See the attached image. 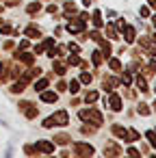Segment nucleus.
<instances>
[{
	"mask_svg": "<svg viewBox=\"0 0 156 158\" xmlns=\"http://www.w3.org/2000/svg\"><path fill=\"white\" fill-rule=\"evenodd\" d=\"M91 22H93V26H95V28H102V26H104V22H102V15H100V11H93V20H91Z\"/></svg>",
	"mask_w": 156,
	"mask_h": 158,
	"instance_id": "13",
	"label": "nucleus"
},
{
	"mask_svg": "<svg viewBox=\"0 0 156 158\" xmlns=\"http://www.w3.org/2000/svg\"><path fill=\"white\" fill-rule=\"evenodd\" d=\"M39 9H41V5H39V2H33V5H28V9H26V11H28V13H37Z\"/></svg>",
	"mask_w": 156,
	"mask_h": 158,
	"instance_id": "24",
	"label": "nucleus"
},
{
	"mask_svg": "<svg viewBox=\"0 0 156 158\" xmlns=\"http://www.w3.org/2000/svg\"><path fill=\"white\" fill-rule=\"evenodd\" d=\"M46 87H48V78H41V80L35 82V91H44Z\"/></svg>",
	"mask_w": 156,
	"mask_h": 158,
	"instance_id": "18",
	"label": "nucleus"
},
{
	"mask_svg": "<svg viewBox=\"0 0 156 158\" xmlns=\"http://www.w3.org/2000/svg\"><path fill=\"white\" fill-rule=\"evenodd\" d=\"M57 98H59V95H57L54 91H41V100H44V102H48V104L57 102Z\"/></svg>",
	"mask_w": 156,
	"mask_h": 158,
	"instance_id": "9",
	"label": "nucleus"
},
{
	"mask_svg": "<svg viewBox=\"0 0 156 158\" xmlns=\"http://www.w3.org/2000/svg\"><path fill=\"white\" fill-rule=\"evenodd\" d=\"M128 141H139V132L137 130H128Z\"/></svg>",
	"mask_w": 156,
	"mask_h": 158,
	"instance_id": "29",
	"label": "nucleus"
},
{
	"mask_svg": "<svg viewBox=\"0 0 156 158\" xmlns=\"http://www.w3.org/2000/svg\"><path fill=\"white\" fill-rule=\"evenodd\" d=\"M15 59H18V61H22V63H26V65H31V63L35 61V56H33V54H28V52H20V50H18Z\"/></svg>",
	"mask_w": 156,
	"mask_h": 158,
	"instance_id": "8",
	"label": "nucleus"
},
{
	"mask_svg": "<svg viewBox=\"0 0 156 158\" xmlns=\"http://www.w3.org/2000/svg\"><path fill=\"white\" fill-rule=\"evenodd\" d=\"M147 2H150V7H154V9H156V0H147Z\"/></svg>",
	"mask_w": 156,
	"mask_h": 158,
	"instance_id": "41",
	"label": "nucleus"
},
{
	"mask_svg": "<svg viewBox=\"0 0 156 158\" xmlns=\"http://www.w3.org/2000/svg\"><path fill=\"white\" fill-rule=\"evenodd\" d=\"M24 152H26V154H35V152H37V147H35V145H26V147H24Z\"/></svg>",
	"mask_w": 156,
	"mask_h": 158,
	"instance_id": "35",
	"label": "nucleus"
},
{
	"mask_svg": "<svg viewBox=\"0 0 156 158\" xmlns=\"http://www.w3.org/2000/svg\"><path fill=\"white\" fill-rule=\"evenodd\" d=\"M80 63V59L76 56V54H72V56H67V65H78Z\"/></svg>",
	"mask_w": 156,
	"mask_h": 158,
	"instance_id": "27",
	"label": "nucleus"
},
{
	"mask_svg": "<svg viewBox=\"0 0 156 158\" xmlns=\"http://www.w3.org/2000/svg\"><path fill=\"white\" fill-rule=\"evenodd\" d=\"M82 28H85V22H80V20H78V22H70V24H67V31H70L72 35L82 33Z\"/></svg>",
	"mask_w": 156,
	"mask_h": 158,
	"instance_id": "7",
	"label": "nucleus"
},
{
	"mask_svg": "<svg viewBox=\"0 0 156 158\" xmlns=\"http://www.w3.org/2000/svg\"><path fill=\"white\" fill-rule=\"evenodd\" d=\"M0 33H2V35H9V33H11V26H7V24H0Z\"/></svg>",
	"mask_w": 156,
	"mask_h": 158,
	"instance_id": "31",
	"label": "nucleus"
},
{
	"mask_svg": "<svg viewBox=\"0 0 156 158\" xmlns=\"http://www.w3.org/2000/svg\"><path fill=\"white\" fill-rule=\"evenodd\" d=\"M128 154H130V156H139V149H134V147H130V149H128Z\"/></svg>",
	"mask_w": 156,
	"mask_h": 158,
	"instance_id": "39",
	"label": "nucleus"
},
{
	"mask_svg": "<svg viewBox=\"0 0 156 158\" xmlns=\"http://www.w3.org/2000/svg\"><path fill=\"white\" fill-rule=\"evenodd\" d=\"M52 119H54V126H67V121H70L67 110H59V113H54Z\"/></svg>",
	"mask_w": 156,
	"mask_h": 158,
	"instance_id": "3",
	"label": "nucleus"
},
{
	"mask_svg": "<svg viewBox=\"0 0 156 158\" xmlns=\"http://www.w3.org/2000/svg\"><path fill=\"white\" fill-rule=\"evenodd\" d=\"M113 132H115V134H117L119 139L128 141V130H126V128H121V126H117V123H115V126H113Z\"/></svg>",
	"mask_w": 156,
	"mask_h": 158,
	"instance_id": "10",
	"label": "nucleus"
},
{
	"mask_svg": "<svg viewBox=\"0 0 156 158\" xmlns=\"http://www.w3.org/2000/svg\"><path fill=\"white\" fill-rule=\"evenodd\" d=\"M108 65H111V69H113V72H119V69H121L119 59H111V61H108Z\"/></svg>",
	"mask_w": 156,
	"mask_h": 158,
	"instance_id": "21",
	"label": "nucleus"
},
{
	"mask_svg": "<svg viewBox=\"0 0 156 158\" xmlns=\"http://www.w3.org/2000/svg\"><path fill=\"white\" fill-rule=\"evenodd\" d=\"M0 69H2V63H0Z\"/></svg>",
	"mask_w": 156,
	"mask_h": 158,
	"instance_id": "43",
	"label": "nucleus"
},
{
	"mask_svg": "<svg viewBox=\"0 0 156 158\" xmlns=\"http://www.w3.org/2000/svg\"><path fill=\"white\" fill-rule=\"evenodd\" d=\"M24 33H26V37H33V39H35V37H39V35H41V33H39V28H37V26H28V28H26V31H24Z\"/></svg>",
	"mask_w": 156,
	"mask_h": 158,
	"instance_id": "14",
	"label": "nucleus"
},
{
	"mask_svg": "<svg viewBox=\"0 0 156 158\" xmlns=\"http://www.w3.org/2000/svg\"><path fill=\"white\" fill-rule=\"evenodd\" d=\"M35 147H37V152H44V154H50V152H54V143H50V141H39Z\"/></svg>",
	"mask_w": 156,
	"mask_h": 158,
	"instance_id": "4",
	"label": "nucleus"
},
{
	"mask_svg": "<svg viewBox=\"0 0 156 158\" xmlns=\"http://www.w3.org/2000/svg\"><path fill=\"white\" fill-rule=\"evenodd\" d=\"M117 85H119L117 78H104V89H106V91H113Z\"/></svg>",
	"mask_w": 156,
	"mask_h": 158,
	"instance_id": "11",
	"label": "nucleus"
},
{
	"mask_svg": "<svg viewBox=\"0 0 156 158\" xmlns=\"http://www.w3.org/2000/svg\"><path fill=\"white\" fill-rule=\"evenodd\" d=\"M145 136H147L150 145H152V147H156V132H154V130H147V132H145Z\"/></svg>",
	"mask_w": 156,
	"mask_h": 158,
	"instance_id": "20",
	"label": "nucleus"
},
{
	"mask_svg": "<svg viewBox=\"0 0 156 158\" xmlns=\"http://www.w3.org/2000/svg\"><path fill=\"white\" fill-rule=\"evenodd\" d=\"M106 33H108V35H111V39H119V37H117V33H115V28H113V26H111V24H108V26H106Z\"/></svg>",
	"mask_w": 156,
	"mask_h": 158,
	"instance_id": "30",
	"label": "nucleus"
},
{
	"mask_svg": "<svg viewBox=\"0 0 156 158\" xmlns=\"http://www.w3.org/2000/svg\"><path fill=\"white\" fill-rule=\"evenodd\" d=\"M24 113H26V117H28V119H33V117H37V106L28 104V106L24 108Z\"/></svg>",
	"mask_w": 156,
	"mask_h": 158,
	"instance_id": "15",
	"label": "nucleus"
},
{
	"mask_svg": "<svg viewBox=\"0 0 156 158\" xmlns=\"http://www.w3.org/2000/svg\"><path fill=\"white\" fill-rule=\"evenodd\" d=\"M130 80H132L130 74H124V76H121V82H124V85H130Z\"/></svg>",
	"mask_w": 156,
	"mask_h": 158,
	"instance_id": "36",
	"label": "nucleus"
},
{
	"mask_svg": "<svg viewBox=\"0 0 156 158\" xmlns=\"http://www.w3.org/2000/svg\"><path fill=\"white\" fill-rule=\"evenodd\" d=\"M52 126H54V119H52V117H48V119L44 121V128H52Z\"/></svg>",
	"mask_w": 156,
	"mask_h": 158,
	"instance_id": "34",
	"label": "nucleus"
},
{
	"mask_svg": "<svg viewBox=\"0 0 156 158\" xmlns=\"http://www.w3.org/2000/svg\"><path fill=\"white\" fill-rule=\"evenodd\" d=\"M80 119L82 121H87V119H91L95 126H100L104 119H102V113L100 110H95V108H89V110H80Z\"/></svg>",
	"mask_w": 156,
	"mask_h": 158,
	"instance_id": "1",
	"label": "nucleus"
},
{
	"mask_svg": "<svg viewBox=\"0 0 156 158\" xmlns=\"http://www.w3.org/2000/svg\"><path fill=\"white\" fill-rule=\"evenodd\" d=\"M67 48H70V50H72L74 54H78V52H80V46H76V44H70Z\"/></svg>",
	"mask_w": 156,
	"mask_h": 158,
	"instance_id": "32",
	"label": "nucleus"
},
{
	"mask_svg": "<svg viewBox=\"0 0 156 158\" xmlns=\"http://www.w3.org/2000/svg\"><path fill=\"white\" fill-rule=\"evenodd\" d=\"M18 2H20V0H7V5H9V7H15Z\"/></svg>",
	"mask_w": 156,
	"mask_h": 158,
	"instance_id": "40",
	"label": "nucleus"
},
{
	"mask_svg": "<svg viewBox=\"0 0 156 158\" xmlns=\"http://www.w3.org/2000/svg\"><path fill=\"white\" fill-rule=\"evenodd\" d=\"M154 91H156V85H154Z\"/></svg>",
	"mask_w": 156,
	"mask_h": 158,
	"instance_id": "44",
	"label": "nucleus"
},
{
	"mask_svg": "<svg viewBox=\"0 0 156 158\" xmlns=\"http://www.w3.org/2000/svg\"><path fill=\"white\" fill-rule=\"evenodd\" d=\"M139 13H141L143 18H147V15H150V9H147V7H141V11H139Z\"/></svg>",
	"mask_w": 156,
	"mask_h": 158,
	"instance_id": "38",
	"label": "nucleus"
},
{
	"mask_svg": "<svg viewBox=\"0 0 156 158\" xmlns=\"http://www.w3.org/2000/svg\"><path fill=\"white\" fill-rule=\"evenodd\" d=\"M104 52H100V50H95L93 52V56H91V61H93V65H100L102 61H104V56H102Z\"/></svg>",
	"mask_w": 156,
	"mask_h": 158,
	"instance_id": "16",
	"label": "nucleus"
},
{
	"mask_svg": "<svg viewBox=\"0 0 156 158\" xmlns=\"http://www.w3.org/2000/svg\"><path fill=\"white\" fill-rule=\"evenodd\" d=\"M78 87H80V82H78V80H72V82H70V89H67V91H72V93H78Z\"/></svg>",
	"mask_w": 156,
	"mask_h": 158,
	"instance_id": "25",
	"label": "nucleus"
},
{
	"mask_svg": "<svg viewBox=\"0 0 156 158\" xmlns=\"http://www.w3.org/2000/svg\"><path fill=\"white\" fill-rule=\"evenodd\" d=\"M52 69H54L59 76H63V74H65V65H63V63H59V61H54V63H52Z\"/></svg>",
	"mask_w": 156,
	"mask_h": 158,
	"instance_id": "17",
	"label": "nucleus"
},
{
	"mask_svg": "<svg viewBox=\"0 0 156 158\" xmlns=\"http://www.w3.org/2000/svg\"><path fill=\"white\" fill-rule=\"evenodd\" d=\"M137 87H139L141 91H147V82H145V78L139 76V78H137Z\"/></svg>",
	"mask_w": 156,
	"mask_h": 158,
	"instance_id": "23",
	"label": "nucleus"
},
{
	"mask_svg": "<svg viewBox=\"0 0 156 158\" xmlns=\"http://www.w3.org/2000/svg\"><path fill=\"white\" fill-rule=\"evenodd\" d=\"M154 110H156V102H154Z\"/></svg>",
	"mask_w": 156,
	"mask_h": 158,
	"instance_id": "42",
	"label": "nucleus"
},
{
	"mask_svg": "<svg viewBox=\"0 0 156 158\" xmlns=\"http://www.w3.org/2000/svg\"><path fill=\"white\" fill-rule=\"evenodd\" d=\"M80 82H91V74H87V72H85V74L80 76Z\"/></svg>",
	"mask_w": 156,
	"mask_h": 158,
	"instance_id": "33",
	"label": "nucleus"
},
{
	"mask_svg": "<svg viewBox=\"0 0 156 158\" xmlns=\"http://www.w3.org/2000/svg\"><path fill=\"white\" fill-rule=\"evenodd\" d=\"M139 115H150V108H147V104H139Z\"/></svg>",
	"mask_w": 156,
	"mask_h": 158,
	"instance_id": "28",
	"label": "nucleus"
},
{
	"mask_svg": "<svg viewBox=\"0 0 156 158\" xmlns=\"http://www.w3.org/2000/svg\"><path fill=\"white\" fill-rule=\"evenodd\" d=\"M24 85H26V82L20 80V82H15V85L11 87V91H13V93H22V91H24Z\"/></svg>",
	"mask_w": 156,
	"mask_h": 158,
	"instance_id": "22",
	"label": "nucleus"
},
{
	"mask_svg": "<svg viewBox=\"0 0 156 158\" xmlns=\"http://www.w3.org/2000/svg\"><path fill=\"white\" fill-rule=\"evenodd\" d=\"M108 106H111L113 110H121V98H119L117 93H111V98H108Z\"/></svg>",
	"mask_w": 156,
	"mask_h": 158,
	"instance_id": "5",
	"label": "nucleus"
},
{
	"mask_svg": "<svg viewBox=\"0 0 156 158\" xmlns=\"http://www.w3.org/2000/svg\"><path fill=\"white\" fill-rule=\"evenodd\" d=\"M93 132H95V128H89V126L82 128V134H93Z\"/></svg>",
	"mask_w": 156,
	"mask_h": 158,
	"instance_id": "37",
	"label": "nucleus"
},
{
	"mask_svg": "<svg viewBox=\"0 0 156 158\" xmlns=\"http://www.w3.org/2000/svg\"><path fill=\"white\" fill-rule=\"evenodd\" d=\"M124 33H126V37H124V39H126L128 44H132V41H134V35H137V33H134V28H132V26H126V28H124Z\"/></svg>",
	"mask_w": 156,
	"mask_h": 158,
	"instance_id": "12",
	"label": "nucleus"
},
{
	"mask_svg": "<svg viewBox=\"0 0 156 158\" xmlns=\"http://www.w3.org/2000/svg\"><path fill=\"white\" fill-rule=\"evenodd\" d=\"M54 141H57L59 145H65V143H70L72 139H70L67 134H57V136H54Z\"/></svg>",
	"mask_w": 156,
	"mask_h": 158,
	"instance_id": "19",
	"label": "nucleus"
},
{
	"mask_svg": "<svg viewBox=\"0 0 156 158\" xmlns=\"http://www.w3.org/2000/svg\"><path fill=\"white\" fill-rule=\"evenodd\" d=\"M85 100H87V102H95V100H98V91H89V93L85 95Z\"/></svg>",
	"mask_w": 156,
	"mask_h": 158,
	"instance_id": "26",
	"label": "nucleus"
},
{
	"mask_svg": "<svg viewBox=\"0 0 156 158\" xmlns=\"http://www.w3.org/2000/svg\"><path fill=\"white\" fill-rule=\"evenodd\" d=\"M74 152H76L78 156H91V154H93V147L87 145V143H76V145H74Z\"/></svg>",
	"mask_w": 156,
	"mask_h": 158,
	"instance_id": "2",
	"label": "nucleus"
},
{
	"mask_svg": "<svg viewBox=\"0 0 156 158\" xmlns=\"http://www.w3.org/2000/svg\"><path fill=\"white\" fill-rule=\"evenodd\" d=\"M104 154H106V156H119V154H121V147H119L117 143H108V145L104 147Z\"/></svg>",
	"mask_w": 156,
	"mask_h": 158,
	"instance_id": "6",
	"label": "nucleus"
}]
</instances>
